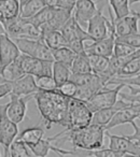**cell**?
<instances>
[{
  "mask_svg": "<svg viewBox=\"0 0 140 157\" xmlns=\"http://www.w3.org/2000/svg\"><path fill=\"white\" fill-rule=\"evenodd\" d=\"M33 99L37 102V108L46 128H51L53 124L61 125L66 128L68 123V107L70 98L61 95L57 90H39L33 95Z\"/></svg>",
  "mask_w": 140,
  "mask_h": 157,
  "instance_id": "6da1fadb",
  "label": "cell"
},
{
  "mask_svg": "<svg viewBox=\"0 0 140 157\" xmlns=\"http://www.w3.org/2000/svg\"><path fill=\"white\" fill-rule=\"evenodd\" d=\"M63 136V141H69L73 148L85 151H95L103 147V138L106 136V128L100 125L91 124L86 127L76 130H63L58 133Z\"/></svg>",
  "mask_w": 140,
  "mask_h": 157,
  "instance_id": "7a4b0ae2",
  "label": "cell"
},
{
  "mask_svg": "<svg viewBox=\"0 0 140 157\" xmlns=\"http://www.w3.org/2000/svg\"><path fill=\"white\" fill-rule=\"evenodd\" d=\"M93 112L84 101L70 98L68 107V123L65 130H76L91 125Z\"/></svg>",
  "mask_w": 140,
  "mask_h": 157,
  "instance_id": "3957f363",
  "label": "cell"
},
{
  "mask_svg": "<svg viewBox=\"0 0 140 157\" xmlns=\"http://www.w3.org/2000/svg\"><path fill=\"white\" fill-rule=\"evenodd\" d=\"M13 41L18 46L22 54L28 55V56L38 59L54 61L52 50L41 39L36 40L27 39V38H16V39H13Z\"/></svg>",
  "mask_w": 140,
  "mask_h": 157,
  "instance_id": "277c9868",
  "label": "cell"
},
{
  "mask_svg": "<svg viewBox=\"0 0 140 157\" xmlns=\"http://www.w3.org/2000/svg\"><path fill=\"white\" fill-rule=\"evenodd\" d=\"M9 103L0 105V144L5 147V156L9 157L10 145L18 138V124L12 122L8 116L7 110Z\"/></svg>",
  "mask_w": 140,
  "mask_h": 157,
  "instance_id": "5b68a950",
  "label": "cell"
},
{
  "mask_svg": "<svg viewBox=\"0 0 140 157\" xmlns=\"http://www.w3.org/2000/svg\"><path fill=\"white\" fill-rule=\"evenodd\" d=\"M124 87H126L125 85H116L113 88H107L103 87L101 90H99L98 93L92 96L88 101H85L86 105L88 107V109L94 113L96 111H99L101 109H106V108H111L116 103L119 99V95H120L121 90Z\"/></svg>",
  "mask_w": 140,
  "mask_h": 157,
  "instance_id": "8992f818",
  "label": "cell"
},
{
  "mask_svg": "<svg viewBox=\"0 0 140 157\" xmlns=\"http://www.w3.org/2000/svg\"><path fill=\"white\" fill-rule=\"evenodd\" d=\"M18 58H20L23 70L26 74H30L33 76L52 75L54 61L38 59L25 54H21Z\"/></svg>",
  "mask_w": 140,
  "mask_h": 157,
  "instance_id": "52a82bcc",
  "label": "cell"
},
{
  "mask_svg": "<svg viewBox=\"0 0 140 157\" xmlns=\"http://www.w3.org/2000/svg\"><path fill=\"white\" fill-rule=\"evenodd\" d=\"M10 102L8 105L7 113L8 116L12 122L15 124H20L24 121L27 112V102L31 99H33V95L29 96H16L14 94H10Z\"/></svg>",
  "mask_w": 140,
  "mask_h": 157,
  "instance_id": "ba28073f",
  "label": "cell"
},
{
  "mask_svg": "<svg viewBox=\"0 0 140 157\" xmlns=\"http://www.w3.org/2000/svg\"><path fill=\"white\" fill-rule=\"evenodd\" d=\"M110 21L103 14V9H99L94 17L90 20L86 27V31L94 41L107 38L110 35L109 30Z\"/></svg>",
  "mask_w": 140,
  "mask_h": 157,
  "instance_id": "9c48e42d",
  "label": "cell"
},
{
  "mask_svg": "<svg viewBox=\"0 0 140 157\" xmlns=\"http://www.w3.org/2000/svg\"><path fill=\"white\" fill-rule=\"evenodd\" d=\"M21 51L12 38L6 35L0 36V68H3L21 56Z\"/></svg>",
  "mask_w": 140,
  "mask_h": 157,
  "instance_id": "30bf717a",
  "label": "cell"
},
{
  "mask_svg": "<svg viewBox=\"0 0 140 157\" xmlns=\"http://www.w3.org/2000/svg\"><path fill=\"white\" fill-rule=\"evenodd\" d=\"M60 31L64 37H65L66 41H67V45L68 43L73 41H84V42L94 41L92 39V37L88 33V31L84 30L83 27L76 21L73 15L64 25V27L60 29Z\"/></svg>",
  "mask_w": 140,
  "mask_h": 157,
  "instance_id": "8fae6325",
  "label": "cell"
},
{
  "mask_svg": "<svg viewBox=\"0 0 140 157\" xmlns=\"http://www.w3.org/2000/svg\"><path fill=\"white\" fill-rule=\"evenodd\" d=\"M115 38V31H110V35L107 38H105V39L92 41L90 44H85V53L86 54L100 55V56H105L110 58L113 55Z\"/></svg>",
  "mask_w": 140,
  "mask_h": 157,
  "instance_id": "7c38bea8",
  "label": "cell"
},
{
  "mask_svg": "<svg viewBox=\"0 0 140 157\" xmlns=\"http://www.w3.org/2000/svg\"><path fill=\"white\" fill-rule=\"evenodd\" d=\"M98 10L99 9H97L96 2L93 0H78L72 15L83 28L84 27L86 28L90 20L94 17Z\"/></svg>",
  "mask_w": 140,
  "mask_h": 157,
  "instance_id": "4fadbf2b",
  "label": "cell"
},
{
  "mask_svg": "<svg viewBox=\"0 0 140 157\" xmlns=\"http://www.w3.org/2000/svg\"><path fill=\"white\" fill-rule=\"evenodd\" d=\"M106 136L109 138V146H108L109 148L123 154H133L140 156V145L127 139L125 136L111 135L108 130H106Z\"/></svg>",
  "mask_w": 140,
  "mask_h": 157,
  "instance_id": "5bb4252c",
  "label": "cell"
},
{
  "mask_svg": "<svg viewBox=\"0 0 140 157\" xmlns=\"http://www.w3.org/2000/svg\"><path fill=\"white\" fill-rule=\"evenodd\" d=\"M139 21V12H131L129 15L120 18V20H115V17H114V28H115L116 37H124V36L138 33Z\"/></svg>",
  "mask_w": 140,
  "mask_h": 157,
  "instance_id": "9a60e30c",
  "label": "cell"
},
{
  "mask_svg": "<svg viewBox=\"0 0 140 157\" xmlns=\"http://www.w3.org/2000/svg\"><path fill=\"white\" fill-rule=\"evenodd\" d=\"M140 115V103H134L129 108L123 109L121 111L116 112L109 124L106 126V130L112 129L116 126L124 124H130L131 122L138 118Z\"/></svg>",
  "mask_w": 140,
  "mask_h": 157,
  "instance_id": "2e32d148",
  "label": "cell"
},
{
  "mask_svg": "<svg viewBox=\"0 0 140 157\" xmlns=\"http://www.w3.org/2000/svg\"><path fill=\"white\" fill-rule=\"evenodd\" d=\"M12 92L11 94H14L16 96H29V95H35L36 93L39 92L36 84L35 76L30 74H25L21 78L16 81L12 82Z\"/></svg>",
  "mask_w": 140,
  "mask_h": 157,
  "instance_id": "e0dca14e",
  "label": "cell"
},
{
  "mask_svg": "<svg viewBox=\"0 0 140 157\" xmlns=\"http://www.w3.org/2000/svg\"><path fill=\"white\" fill-rule=\"evenodd\" d=\"M20 0H2L0 1V21L2 23L20 16Z\"/></svg>",
  "mask_w": 140,
  "mask_h": 157,
  "instance_id": "ac0fdd59",
  "label": "cell"
},
{
  "mask_svg": "<svg viewBox=\"0 0 140 157\" xmlns=\"http://www.w3.org/2000/svg\"><path fill=\"white\" fill-rule=\"evenodd\" d=\"M25 74L26 73L23 70L20 58L14 60L13 63H9L6 67L0 68V76L2 78V80L6 83H12V82L16 81L22 76H24Z\"/></svg>",
  "mask_w": 140,
  "mask_h": 157,
  "instance_id": "d6986e66",
  "label": "cell"
},
{
  "mask_svg": "<svg viewBox=\"0 0 140 157\" xmlns=\"http://www.w3.org/2000/svg\"><path fill=\"white\" fill-rule=\"evenodd\" d=\"M44 128H42L41 126H33L26 128L18 135V137L16 139L23 141L25 144H27L28 146L35 145L38 142H40L43 139L44 136Z\"/></svg>",
  "mask_w": 140,
  "mask_h": 157,
  "instance_id": "ffe728a7",
  "label": "cell"
},
{
  "mask_svg": "<svg viewBox=\"0 0 140 157\" xmlns=\"http://www.w3.org/2000/svg\"><path fill=\"white\" fill-rule=\"evenodd\" d=\"M41 40L52 51L67 46V41L60 30H49L41 33Z\"/></svg>",
  "mask_w": 140,
  "mask_h": 157,
  "instance_id": "44dd1931",
  "label": "cell"
},
{
  "mask_svg": "<svg viewBox=\"0 0 140 157\" xmlns=\"http://www.w3.org/2000/svg\"><path fill=\"white\" fill-rule=\"evenodd\" d=\"M92 67H91L88 55L85 52L77 54L71 66V73L73 74H83V73H92Z\"/></svg>",
  "mask_w": 140,
  "mask_h": 157,
  "instance_id": "7402d4cb",
  "label": "cell"
},
{
  "mask_svg": "<svg viewBox=\"0 0 140 157\" xmlns=\"http://www.w3.org/2000/svg\"><path fill=\"white\" fill-rule=\"evenodd\" d=\"M52 53H53L54 61L63 63V65L67 66V67L70 68V70H71V66H72L73 61H75L77 53H75L71 48H67V46L54 50V51H52Z\"/></svg>",
  "mask_w": 140,
  "mask_h": 157,
  "instance_id": "603a6c76",
  "label": "cell"
},
{
  "mask_svg": "<svg viewBox=\"0 0 140 157\" xmlns=\"http://www.w3.org/2000/svg\"><path fill=\"white\" fill-rule=\"evenodd\" d=\"M88 59H90L91 67H92L93 73L97 74L98 76H101L105 74V72L108 70L109 67V60L110 58L105 56H100V55H95V54H88Z\"/></svg>",
  "mask_w": 140,
  "mask_h": 157,
  "instance_id": "cb8c5ba5",
  "label": "cell"
},
{
  "mask_svg": "<svg viewBox=\"0 0 140 157\" xmlns=\"http://www.w3.org/2000/svg\"><path fill=\"white\" fill-rule=\"evenodd\" d=\"M44 8H45V5L42 0H29L28 2L21 7L20 16L22 18H30L37 15Z\"/></svg>",
  "mask_w": 140,
  "mask_h": 157,
  "instance_id": "d4e9b609",
  "label": "cell"
},
{
  "mask_svg": "<svg viewBox=\"0 0 140 157\" xmlns=\"http://www.w3.org/2000/svg\"><path fill=\"white\" fill-rule=\"evenodd\" d=\"M109 5L113 11L115 20H120L131 13L129 9V0H108Z\"/></svg>",
  "mask_w": 140,
  "mask_h": 157,
  "instance_id": "484cf974",
  "label": "cell"
},
{
  "mask_svg": "<svg viewBox=\"0 0 140 157\" xmlns=\"http://www.w3.org/2000/svg\"><path fill=\"white\" fill-rule=\"evenodd\" d=\"M53 78H54L55 82L57 83V85L65 83V82L69 81L70 76H71V70L70 68H68L67 66L63 65L60 63L54 61L53 63Z\"/></svg>",
  "mask_w": 140,
  "mask_h": 157,
  "instance_id": "4316f807",
  "label": "cell"
},
{
  "mask_svg": "<svg viewBox=\"0 0 140 157\" xmlns=\"http://www.w3.org/2000/svg\"><path fill=\"white\" fill-rule=\"evenodd\" d=\"M140 74V57L128 61L115 76L118 78H133Z\"/></svg>",
  "mask_w": 140,
  "mask_h": 157,
  "instance_id": "83f0119b",
  "label": "cell"
},
{
  "mask_svg": "<svg viewBox=\"0 0 140 157\" xmlns=\"http://www.w3.org/2000/svg\"><path fill=\"white\" fill-rule=\"evenodd\" d=\"M31 151L29 150L28 145L23 141L15 139L13 143L10 145L9 156L10 157H31Z\"/></svg>",
  "mask_w": 140,
  "mask_h": 157,
  "instance_id": "f1b7e54d",
  "label": "cell"
},
{
  "mask_svg": "<svg viewBox=\"0 0 140 157\" xmlns=\"http://www.w3.org/2000/svg\"><path fill=\"white\" fill-rule=\"evenodd\" d=\"M37 87L41 92H53L57 90V83L55 82L53 75H41L35 76Z\"/></svg>",
  "mask_w": 140,
  "mask_h": 157,
  "instance_id": "f546056e",
  "label": "cell"
},
{
  "mask_svg": "<svg viewBox=\"0 0 140 157\" xmlns=\"http://www.w3.org/2000/svg\"><path fill=\"white\" fill-rule=\"evenodd\" d=\"M138 48H134V46L129 45L124 42L118 41L115 39V44H114V50H113V56L116 57H125L129 56V55L134 54Z\"/></svg>",
  "mask_w": 140,
  "mask_h": 157,
  "instance_id": "4dcf8cb0",
  "label": "cell"
},
{
  "mask_svg": "<svg viewBox=\"0 0 140 157\" xmlns=\"http://www.w3.org/2000/svg\"><path fill=\"white\" fill-rule=\"evenodd\" d=\"M133 85V86H138L140 87V74L139 75H136V76H133V78H118V76H114L110 80L109 82L107 83L106 87L110 85Z\"/></svg>",
  "mask_w": 140,
  "mask_h": 157,
  "instance_id": "1f68e13d",
  "label": "cell"
},
{
  "mask_svg": "<svg viewBox=\"0 0 140 157\" xmlns=\"http://www.w3.org/2000/svg\"><path fill=\"white\" fill-rule=\"evenodd\" d=\"M78 86L73 83L72 81H67L65 83L60 84V85L57 86V92H59L61 95L68 97V98H73L76 96V93H77Z\"/></svg>",
  "mask_w": 140,
  "mask_h": 157,
  "instance_id": "d6a6232c",
  "label": "cell"
},
{
  "mask_svg": "<svg viewBox=\"0 0 140 157\" xmlns=\"http://www.w3.org/2000/svg\"><path fill=\"white\" fill-rule=\"evenodd\" d=\"M130 125H131V127L134 128V132L131 133V135L125 136V137H126L127 139L131 140L133 142H135L136 144L140 145V126H137V124L135 123V121H134V122H131Z\"/></svg>",
  "mask_w": 140,
  "mask_h": 157,
  "instance_id": "836d02e7",
  "label": "cell"
},
{
  "mask_svg": "<svg viewBox=\"0 0 140 157\" xmlns=\"http://www.w3.org/2000/svg\"><path fill=\"white\" fill-rule=\"evenodd\" d=\"M76 3H77V0H57L56 8H60V9H65L68 10V11L73 12Z\"/></svg>",
  "mask_w": 140,
  "mask_h": 157,
  "instance_id": "e575fe53",
  "label": "cell"
},
{
  "mask_svg": "<svg viewBox=\"0 0 140 157\" xmlns=\"http://www.w3.org/2000/svg\"><path fill=\"white\" fill-rule=\"evenodd\" d=\"M12 92V85L11 83H2L0 84V98L10 95Z\"/></svg>",
  "mask_w": 140,
  "mask_h": 157,
  "instance_id": "d590c367",
  "label": "cell"
},
{
  "mask_svg": "<svg viewBox=\"0 0 140 157\" xmlns=\"http://www.w3.org/2000/svg\"><path fill=\"white\" fill-rule=\"evenodd\" d=\"M45 5V7L56 8L57 7V0H42Z\"/></svg>",
  "mask_w": 140,
  "mask_h": 157,
  "instance_id": "8d00e7d4",
  "label": "cell"
},
{
  "mask_svg": "<svg viewBox=\"0 0 140 157\" xmlns=\"http://www.w3.org/2000/svg\"><path fill=\"white\" fill-rule=\"evenodd\" d=\"M6 33H7V31H6V28H5V26H3L2 22L0 21V36L6 35Z\"/></svg>",
  "mask_w": 140,
  "mask_h": 157,
  "instance_id": "74e56055",
  "label": "cell"
},
{
  "mask_svg": "<svg viewBox=\"0 0 140 157\" xmlns=\"http://www.w3.org/2000/svg\"><path fill=\"white\" fill-rule=\"evenodd\" d=\"M122 157H140L139 155H133V154H123Z\"/></svg>",
  "mask_w": 140,
  "mask_h": 157,
  "instance_id": "f35d334b",
  "label": "cell"
},
{
  "mask_svg": "<svg viewBox=\"0 0 140 157\" xmlns=\"http://www.w3.org/2000/svg\"><path fill=\"white\" fill-rule=\"evenodd\" d=\"M137 2H140V0H129L130 5H134V3H137Z\"/></svg>",
  "mask_w": 140,
  "mask_h": 157,
  "instance_id": "ab89813d",
  "label": "cell"
},
{
  "mask_svg": "<svg viewBox=\"0 0 140 157\" xmlns=\"http://www.w3.org/2000/svg\"><path fill=\"white\" fill-rule=\"evenodd\" d=\"M58 155V157H65V155H63V154H57Z\"/></svg>",
  "mask_w": 140,
  "mask_h": 157,
  "instance_id": "60d3db41",
  "label": "cell"
},
{
  "mask_svg": "<svg viewBox=\"0 0 140 157\" xmlns=\"http://www.w3.org/2000/svg\"><path fill=\"white\" fill-rule=\"evenodd\" d=\"M97 1H98V2H101V1H103V0H97Z\"/></svg>",
  "mask_w": 140,
  "mask_h": 157,
  "instance_id": "b9f144b4",
  "label": "cell"
},
{
  "mask_svg": "<svg viewBox=\"0 0 140 157\" xmlns=\"http://www.w3.org/2000/svg\"><path fill=\"white\" fill-rule=\"evenodd\" d=\"M138 118H139V120H140V115H139V117H138Z\"/></svg>",
  "mask_w": 140,
  "mask_h": 157,
  "instance_id": "7bdbcfd3",
  "label": "cell"
},
{
  "mask_svg": "<svg viewBox=\"0 0 140 157\" xmlns=\"http://www.w3.org/2000/svg\"><path fill=\"white\" fill-rule=\"evenodd\" d=\"M0 1H2V0H0Z\"/></svg>",
  "mask_w": 140,
  "mask_h": 157,
  "instance_id": "ee69618b",
  "label": "cell"
},
{
  "mask_svg": "<svg viewBox=\"0 0 140 157\" xmlns=\"http://www.w3.org/2000/svg\"><path fill=\"white\" fill-rule=\"evenodd\" d=\"M9 157H10V156H9Z\"/></svg>",
  "mask_w": 140,
  "mask_h": 157,
  "instance_id": "f6af8a7d",
  "label": "cell"
}]
</instances>
